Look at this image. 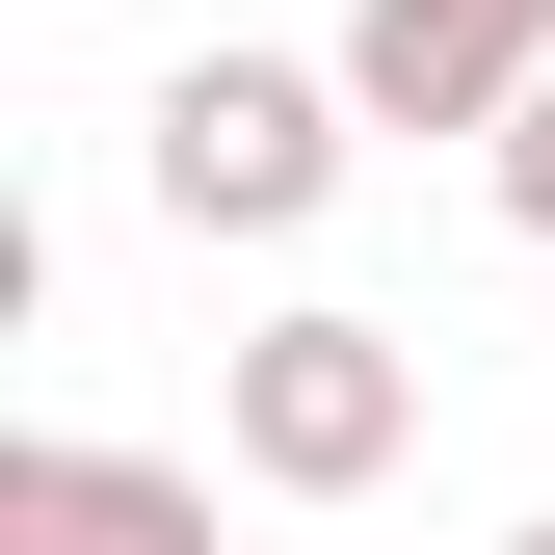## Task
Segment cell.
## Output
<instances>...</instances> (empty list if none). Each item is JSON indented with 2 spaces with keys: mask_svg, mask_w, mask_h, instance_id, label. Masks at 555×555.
<instances>
[{
  "mask_svg": "<svg viewBox=\"0 0 555 555\" xmlns=\"http://www.w3.org/2000/svg\"><path fill=\"white\" fill-rule=\"evenodd\" d=\"M344 132H371L344 53H185V80L132 106V185H159L185 238H292L318 185H344Z\"/></svg>",
  "mask_w": 555,
  "mask_h": 555,
  "instance_id": "6da1fadb",
  "label": "cell"
},
{
  "mask_svg": "<svg viewBox=\"0 0 555 555\" xmlns=\"http://www.w3.org/2000/svg\"><path fill=\"white\" fill-rule=\"evenodd\" d=\"M212 424H238V476H264V503H371V476L424 450V344H397V318H264Z\"/></svg>",
  "mask_w": 555,
  "mask_h": 555,
  "instance_id": "7a4b0ae2",
  "label": "cell"
},
{
  "mask_svg": "<svg viewBox=\"0 0 555 555\" xmlns=\"http://www.w3.org/2000/svg\"><path fill=\"white\" fill-rule=\"evenodd\" d=\"M555 80V0H344V106L371 132H503Z\"/></svg>",
  "mask_w": 555,
  "mask_h": 555,
  "instance_id": "3957f363",
  "label": "cell"
},
{
  "mask_svg": "<svg viewBox=\"0 0 555 555\" xmlns=\"http://www.w3.org/2000/svg\"><path fill=\"white\" fill-rule=\"evenodd\" d=\"M0 555H212V476H159V450H0Z\"/></svg>",
  "mask_w": 555,
  "mask_h": 555,
  "instance_id": "277c9868",
  "label": "cell"
},
{
  "mask_svg": "<svg viewBox=\"0 0 555 555\" xmlns=\"http://www.w3.org/2000/svg\"><path fill=\"white\" fill-rule=\"evenodd\" d=\"M476 159H503V238H555V80H529L503 132H476Z\"/></svg>",
  "mask_w": 555,
  "mask_h": 555,
  "instance_id": "5b68a950",
  "label": "cell"
},
{
  "mask_svg": "<svg viewBox=\"0 0 555 555\" xmlns=\"http://www.w3.org/2000/svg\"><path fill=\"white\" fill-rule=\"evenodd\" d=\"M503 555H555V529H503Z\"/></svg>",
  "mask_w": 555,
  "mask_h": 555,
  "instance_id": "8992f818",
  "label": "cell"
}]
</instances>
